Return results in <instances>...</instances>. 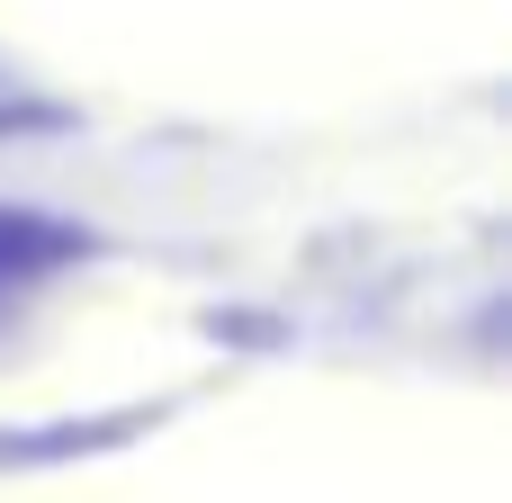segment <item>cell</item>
<instances>
[{
  "mask_svg": "<svg viewBox=\"0 0 512 503\" xmlns=\"http://www.w3.org/2000/svg\"><path fill=\"white\" fill-rule=\"evenodd\" d=\"M171 405H117V414H81V423H0V468H63V459H99L126 450L135 432H162Z\"/></svg>",
  "mask_w": 512,
  "mask_h": 503,
  "instance_id": "6da1fadb",
  "label": "cell"
},
{
  "mask_svg": "<svg viewBox=\"0 0 512 503\" xmlns=\"http://www.w3.org/2000/svg\"><path fill=\"white\" fill-rule=\"evenodd\" d=\"M81 252H90L81 225L45 216V207H0V288L36 279V270H63V261H81Z\"/></svg>",
  "mask_w": 512,
  "mask_h": 503,
  "instance_id": "7a4b0ae2",
  "label": "cell"
},
{
  "mask_svg": "<svg viewBox=\"0 0 512 503\" xmlns=\"http://www.w3.org/2000/svg\"><path fill=\"white\" fill-rule=\"evenodd\" d=\"M72 117L63 108H45V99H0V144H18V135H63Z\"/></svg>",
  "mask_w": 512,
  "mask_h": 503,
  "instance_id": "3957f363",
  "label": "cell"
}]
</instances>
